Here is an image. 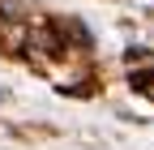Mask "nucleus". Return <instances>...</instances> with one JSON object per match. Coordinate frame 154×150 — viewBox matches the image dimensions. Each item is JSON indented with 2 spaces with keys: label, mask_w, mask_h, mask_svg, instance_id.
I'll list each match as a JSON object with an SVG mask.
<instances>
[{
  "label": "nucleus",
  "mask_w": 154,
  "mask_h": 150,
  "mask_svg": "<svg viewBox=\"0 0 154 150\" xmlns=\"http://www.w3.org/2000/svg\"><path fill=\"white\" fill-rule=\"evenodd\" d=\"M56 30H60V34H73V43H77V47H90V30L77 22V17H64V22L56 26Z\"/></svg>",
  "instance_id": "obj_1"
},
{
  "label": "nucleus",
  "mask_w": 154,
  "mask_h": 150,
  "mask_svg": "<svg viewBox=\"0 0 154 150\" xmlns=\"http://www.w3.org/2000/svg\"><path fill=\"white\" fill-rule=\"evenodd\" d=\"M128 86H137V90H154V69H141V73H133Z\"/></svg>",
  "instance_id": "obj_2"
},
{
  "label": "nucleus",
  "mask_w": 154,
  "mask_h": 150,
  "mask_svg": "<svg viewBox=\"0 0 154 150\" xmlns=\"http://www.w3.org/2000/svg\"><path fill=\"white\" fill-rule=\"evenodd\" d=\"M0 99H5V90H0Z\"/></svg>",
  "instance_id": "obj_3"
}]
</instances>
